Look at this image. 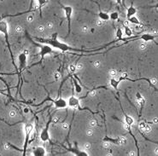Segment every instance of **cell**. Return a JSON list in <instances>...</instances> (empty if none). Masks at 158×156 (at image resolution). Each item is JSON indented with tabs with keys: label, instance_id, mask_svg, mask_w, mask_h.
Wrapping results in <instances>:
<instances>
[{
	"label": "cell",
	"instance_id": "obj_1",
	"mask_svg": "<svg viewBox=\"0 0 158 156\" xmlns=\"http://www.w3.org/2000/svg\"><path fill=\"white\" fill-rule=\"evenodd\" d=\"M0 32L4 35V38H5V42L7 44V47L10 51V56H11V60H12V63H13L14 67L16 70V73H18V67H16L15 63V60H14V55L12 51H11V48H10V41H9V33H8V24L5 21H3V20H0Z\"/></svg>",
	"mask_w": 158,
	"mask_h": 156
},
{
	"label": "cell",
	"instance_id": "obj_2",
	"mask_svg": "<svg viewBox=\"0 0 158 156\" xmlns=\"http://www.w3.org/2000/svg\"><path fill=\"white\" fill-rule=\"evenodd\" d=\"M29 52L28 51L25 50L23 52H22L19 55H18V62H19V68H18V73H17V75L19 76L20 80H22V77H21V74L22 73V71L25 69L26 66V58H27V55H28Z\"/></svg>",
	"mask_w": 158,
	"mask_h": 156
},
{
	"label": "cell",
	"instance_id": "obj_3",
	"mask_svg": "<svg viewBox=\"0 0 158 156\" xmlns=\"http://www.w3.org/2000/svg\"><path fill=\"white\" fill-rule=\"evenodd\" d=\"M62 8L64 10V13L68 20V34H67V37H68L70 34V31H71V16L73 14V8L71 6H64V5H62Z\"/></svg>",
	"mask_w": 158,
	"mask_h": 156
},
{
	"label": "cell",
	"instance_id": "obj_4",
	"mask_svg": "<svg viewBox=\"0 0 158 156\" xmlns=\"http://www.w3.org/2000/svg\"><path fill=\"white\" fill-rule=\"evenodd\" d=\"M33 130V124H26L25 125V131H26V138H25V143H24V148H23V155H26V149L27 148V145L29 144L30 141V135Z\"/></svg>",
	"mask_w": 158,
	"mask_h": 156
},
{
	"label": "cell",
	"instance_id": "obj_5",
	"mask_svg": "<svg viewBox=\"0 0 158 156\" xmlns=\"http://www.w3.org/2000/svg\"><path fill=\"white\" fill-rule=\"evenodd\" d=\"M52 118L49 119V121L47 122V124H46V126H45V128H44L43 130L41 131V133H40V139H41V141L42 142H44V143H45V142H48V141H50V134H49V125H50V124H51V122H52Z\"/></svg>",
	"mask_w": 158,
	"mask_h": 156
},
{
	"label": "cell",
	"instance_id": "obj_6",
	"mask_svg": "<svg viewBox=\"0 0 158 156\" xmlns=\"http://www.w3.org/2000/svg\"><path fill=\"white\" fill-rule=\"evenodd\" d=\"M39 45V44H38ZM40 48V55H41V60H40V63L42 62V61H43V58H44V56L45 55H47V54H50V53H52L53 50L52 48L50 46V45H48V44H46V45H39Z\"/></svg>",
	"mask_w": 158,
	"mask_h": 156
},
{
	"label": "cell",
	"instance_id": "obj_7",
	"mask_svg": "<svg viewBox=\"0 0 158 156\" xmlns=\"http://www.w3.org/2000/svg\"><path fill=\"white\" fill-rule=\"evenodd\" d=\"M92 2L93 3H95L96 4H97V6H98V10H99V13H98V17L100 18V20H102V21H109V14L105 13V12H104L102 10H101V8H100V4L97 3V2H96V1H94V0H91Z\"/></svg>",
	"mask_w": 158,
	"mask_h": 156
},
{
	"label": "cell",
	"instance_id": "obj_8",
	"mask_svg": "<svg viewBox=\"0 0 158 156\" xmlns=\"http://www.w3.org/2000/svg\"><path fill=\"white\" fill-rule=\"evenodd\" d=\"M52 102L54 103L56 108H65L68 106V103L64 99H63L62 97H59L56 100H53Z\"/></svg>",
	"mask_w": 158,
	"mask_h": 156
},
{
	"label": "cell",
	"instance_id": "obj_9",
	"mask_svg": "<svg viewBox=\"0 0 158 156\" xmlns=\"http://www.w3.org/2000/svg\"><path fill=\"white\" fill-rule=\"evenodd\" d=\"M68 105L71 107H79V98H76L74 96H72L69 99H68Z\"/></svg>",
	"mask_w": 158,
	"mask_h": 156
},
{
	"label": "cell",
	"instance_id": "obj_10",
	"mask_svg": "<svg viewBox=\"0 0 158 156\" xmlns=\"http://www.w3.org/2000/svg\"><path fill=\"white\" fill-rule=\"evenodd\" d=\"M136 13H137V9L133 6V3H132L131 5H130V7H128V8L127 9V18L129 19L130 17L134 16Z\"/></svg>",
	"mask_w": 158,
	"mask_h": 156
},
{
	"label": "cell",
	"instance_id": "obj_11",
	"mask_svg": "<svg viewBox=\"0 0 158 156\" xmlns=\"http://www.w3.org/2000/svg\"><path fill=\"white\" fill-rule=\"evenodd\" d=\"M33 155L35 156L45 155H46V153H45V149L43 147H37V148H34Z\"/></svg>",
	"mask_w": 158,
	"mask_h": 156
},
{
	"label": "cell",
	"instance_id": "obj_12",
	"mask_svg": "<svg viewBox=\"0 0 158 156\" xmlns=\"http://www.w3.org/2000/svg\"><path fill=\"white\" fill-rule=\"evenodd\" d=\"M140 37V39L144 40V41H151V40H154L157 37V35H152V34H150V33H145V34H142Z\"/></svg>",
	"mask_w": 158,
	"mask_h": 156
},
{
	"label": "cell",
	"instance_id": "obj_13",
	"mask_svg": "<svg viewBox=\"0 0 158 156\" xmlns=\"http://www.w3.org/2000/svg\"><path fill=\"white\" fill-rule=\"evenodd\" d=\"M127 21L130 22V23H132V24H134V25H139V26H145V24H142L139 21V19L137 18V17H135V16H132V17H130L129 19H127Z\"/></svg>",
	"mask_w": 158,
	"mask_h": 156
},
{
	"label": "cell",
	"instance_id": "obj_14",
	"mask_svg": "<svg viewBox=\"0 0 158 156\" xmlns=\"http://www.w3.org/2000/svg\"><path fill=\"white\" fill-rule=\"evenodd\" d=\"M72 80H73V83H74V89H75V91H76V93H78V94H80L81 92H82V87L80 86V85H79V83L77 82V80L76 79H74V78H72Z\"/></svg>",
	"mask_w": 158,
	"mask_h": 156
},
{
	"label": "cell",
	"instance_id": "obj_15",
	"mask_svg": "<svg viewBox=\"0 0 158 156\" xmlns=\"http://www.w3.org/2000/svg\"><path fill=\"white\" fill-rule=\"evenodd\" d=\"M119 84H120V80H117V79H116V78H110V85H111L114 89L118 90Z\"/></svg>",
	"mask_w": 158,
	"mask_h": 156
},
{
	"label": "cell",
	"instance_id": "obj_16",
	"mask_svg": "<svg viewBox=\"0 0 158 156\" xmlns=\"http://www.w3.org/2000/svg\"><path fill=\"white\" fill-rule=\"evenodd\" d=\"M124 116H125V123L127 124L128 125L132 126V125L134 124V119L132 117H130V116H128V115H127L125 114H124Z\"/></svg>",
	"mask_w": 158,
	"mask_h": 156
},
{
	"label": "cell",
	"instance_id": "obj_17",
	"mask_svg": "<svg viewBox=\"0 0 158 156\" xmlns=\"http://www.w3.org/2000/svg\"><path fill=\"white\" fill-rule=\"evenodd\" d=\"M124 27H125V33H123V34H125L127 38H131V37H132V29L128 26H124Z\"/></svg>",
	"mask_w": 158,
	"mask_h": 156
},
{
	"label": "cell",
	"instance_id": "obj_18",
	"mask_svg": "<svg viewBox=\"0 0 158 156\" xmlns=\"http://www.w3.org/2000/svg\"><path fill=\"white\" fill-rule=\"evenodd\" d=\"M123 32L120 28H117L116 29V38H117V40L116 41H122V39H123Z\"/></svg>",
	"mask_w": 158,
	"mask_h": 156
},
{
	"label": "cell",
	"instance_id": "obj_19",
	"mask_svg": "<svg viewBox=\"0 0 158 156\" xmlns=\"http://www.w3.org/2000/svg\"><path fill=\"white\" fill-rule=\"evenodd\" d=\"M38 3H39V8H40V16H42V7L48 2L47 0H37Z\"/></svg>",
	"mask_w": 158,
	"mask_h": 156
},
{
	"label": "cell",
	"instance_id": "obj_20",
	"mask_svg": "<svg viewBox=\"0 0 158 156\" xmlns=\"http://www.w3.org/2000/svg\"><path fill=\"white\" fill-rule=\"evenodd\" d=\"M119 145H125L127 143V138L126 137H118Z\"/></svg>",
	"mask_w": 158,
	"mask_h": 156
},
{
	"label": "cell",
	"instance_id": "obj_21",
	"mask_svg": "<svg viewBox=\"0 0 158 156\" xmlns=\"http://www.w3.org/2000/svg\"><path fill=\"white\" fill-rule=\"evenodd\" d=\"M109 19H111L112 21H117L119 20V14L117 12H113L109 15Z\"/></svg>",
	"mask_w": 158,
	"mask_h": 156
},
{
	"label": "cell",
	"instance_id": "obj_22",
	"mask_svg": "<svg viewBox=\"0 0 158 156\" xmlns=\"http://www.w3.org/2000/svg\"><path fill=\"white\" fill-rule=\"evenodd\" d=\"M116 73H117V71L116 69H114V68H111V69L109 70V75L111 76V77H115L116 75Z\"/></svg>",
	"mask_w": 158,
	"mask_h": 156
},
{
	"label": "cell",
	"instance_id": "obj_23",
	"mask_svg": "<svg viewBox=\"0 0 158 156\" xmlns=\"http://www.w3.org/2000/svg\"><path fill=\"white\" fill-rule=\"evenodd\" d=\"M97 120L96 119H92L90 121V126L95 127V126H97Z\"/></svg>",
	"mask_w": 158,
	"mask_h": 156
},
{
	"label": "cell",
	"instance_id": "obj_24",
	"mask_svg": "<svg viewBox=\"0 0 158 156\" xmlns=\"http://www.w3.org/2000/svg\"><path fill=\"white\" fill-rule=\"evenodd\" d=\"M145 125H146V123L145 122H139V130H141V131H144V129H145Z\"/></svg>",
	"mask_w": 158,
	"mask_h": 156
},
{
	"label": "cell",
	"instance_id": "obj_25",
	"mask_svg": "<svg viewBox=\"0 0 158 156\" xmlns=\"http://www.w3.org/2000/svg\"><path fill=\"white\" fill-rule=\"evenodd\" d=\"M127 76H128V73H121V75H120V82L121 81V80H126L127 78Z\"/></svg>",
	"mask_w": 158,
	"mask_h": 156
},
{
	"label": "cell",
	"instance_id": "obj_26",
	"mask_svg": "<svg viewBox=\"0 0 158 156\" xmlns=\"http://www.w3.org/2000/svg\"><path fill=\"white\" fill-rule=\"evenodd\" d=\"M68 70L71 73H74L76 71V67L74 65H69L68 66Z\"/></svg>",
	"mask_w": 158,
	"mask_h": 156
},
{
	"label": "cell",
	"instance_id": "obj_27",
	"mask_svg": "<svg viewBox=\"0 0 158 156\" xmlns=\"http://www.w3.org/2000/svg\"><path fill=\"white\" fill-rule=\"evenodd\" d=\"M151 130H152V128H151L149 125L146 124V125H145V129H144V131H143V132H145V133H150V132L151 131Z\"/></svg>",
	"mask_w": 158,
	"mask_h": 156
},
{
	"label": "cell",
	"instance_id": "obj_28",
	"mask_svg": "<svg viewBox=\"0 0 158 156\" xmlns=\"http://www.w3.org/2000/svg\"><path fill=\"white\" fill-rule=\"evenodd\" d=\"M54 78H55V80H59L60 78H61V73L60 72H56L54 73Z\"/></svg>",
	"mask_w": 158,
	"mask_h": 156
},
{
	"label": "cell",
	"instance_id": "obj_29",
	"mask_svg": "<svg viewBox=\"0 0 158 156\" xmlns=\"http://www.w3.org/2000/svg\"><path fill=\"white\" fill-rule=\"evenodd\" d=\"M84 148H85V149H86V150H89V149H91V148H92V143H85Z\"/></svg>",
	"mask_w": 158,
	"mask_h": 156
},
{
	"label": "cell",
	"instance_id": "obj_30",
	"mask_svg": "<svg viewBox=\"0 0 158 156\" xmlns=\"http://www.w3.org/2000/svg\"><path fill=\"white\" fill-rule=\"evenodd\" d=\"M76 70H81V69H83L84 68V64L83 63H81V62H79V63H77L76 64Z\"/></svg>",
	"mask_w": 158,
	"mask_h": 156
},
{
	"label": "cell",
	"instance_id": "obj_31",
	"mask_svg": "<svg viewBox=\"0 0 158 156\" xmlns=\"http://www.w3.org/2000/svg\"><path fill=\"white\" fill-rule=\"evenodd\" d=\"M109 146H110V143H109V142H108V141H104L103 147H104V148H109Z\"/></svg>",
	"mask_w": 158,
	"mask_h": 156
},
{
	"label": "cell",
	"instance_id": "obj_32",
	"mask_svg": "<svg viewBox=\"0 0 158 156\" xmlns=\"http://www.w3.org/2000/svg\"><path fill=\"white\" fill-rule=\"evenodd\" d=\"M86 136H88V137H92V135H93V130H92V129H88V130H86Z\"/></svg>",
	"mask_w": 158,
	"mask_h": 156
},
{
	"label": "cell",
	"instance_id": "obj_33",
	"mask_svg": "<svg viewBox=\"0 0 158 156\" xmlns=\"http://www.w3.org/2000/svg\"><path fill=\"white\" fill-rule=\"evenodd\" d=\"M93 66H94L95 67H99L101 66L100 61H95V62H93Z\"/></svg>",
	"mask_w": 158,
	"mask_h": 156
},
{
	"label": "cell",
	"instance_id": "obj_34",
	"mask_svg": "<svg viewBox=\"0 0 158 156\" xmlns=\"http://www.w3.org/2000/svg\"><path fill=\"white\" fill-rule=\"evenodd\" d=\"M53 123L54 124H57V123H60V117H55L54 119H53L52 120Z\"/></svg>",
	"mask_w": 158,
	"mask_h": 156
},
{
	"label": "cell",
	"instance_id": "obj_35",
	"mask_svg": "<svg viewBox=\"0 0 158 156\" xmlns=\"http://www.w3.org/2000/svg\"><path fill=\"white\" fill-rule=\"evenodd\" d=\"M68 126H69V125H68V124H67V123H63V122L62 123V127H63L64 130H68Z\"/></svg>",
	"mask_w": 158,
	"mask_h": 156
},
{
	"label": "cell",
	"instance_id": "obj_36",
	"mask_svg": "<svg viewBox=\"0 0 158 156\" xmlns=\"http://www.w3.org/2000/svg\"><path fill=\"white\" fill-rule=\"evenodd\" d=\"M9 114H10V117H15V116H16V112L15 110H11Z\"/></svg>",
	"mask_w": 158,
	"mask_h": 156
},
{
	"label": "cell",
	"instance_id": "obj_37",
	"mask_svg": "<svg viewBox=\"0 0 158 156\" xmlns=\"http://www.w3.org/2000/svg\"><path fill=\"white\" fill-rule=\"evenodd\" d=\"M146 48H147V46H146V44H141L139 45V49L142 50V51H145Z\"/></svg>",
	"mask_w": 158,
	"mask_h": 156
},
{
	"label": "cell",
	"instance_id": "obj_38",
	"mask_svg": "<svg viewBox=\"0 0 158 156\" xmlns=\"http://www.w3.org/2000/svg\"><path fill=\"white\" fill-rule=\"evenodd\" d=\"M150 81H151V84L155 86L156 85H157V78H150Z\"/></svg>",
	"mask_w": 158,
	"mask_h": 156
},
{
	"label": "cell",
	"instance_id": "obj_39",
	"mask_svg": "<svg viewBox=\"0 0 158 156\" xmlns=\"http://www.w3.org/2000/svg\"><path fill=\"white\" fill-rule=\"evenodd\" d=\"M143 97V96L141 95V93H139V92H137V94H136V98H137V100H139V99H141Z\"/></svg>",
	"mask_w": 158,
	"mask_h": 156
},
{
	"label": "cell",
	"instance_id": "obj_40",
	"mask_svg": "<svg viewBox=\"0 0 158 156\" xmlns=\"http://www.w3.org/2000/svg\"><path fill=\"white\" fill-rule=\"evenodd\" d=\"M95 94H96V89H93L92 91H91L90 92H88L86 96H88V95H91V96H94Z\"/></svg>",
	"mask_w": 158,
	"mask_h": 156
},
{
	"label": "cell",
	"instance_id": "obj_41",
	"mask_svg": "<svg viewBox=\"0 0 158 156\" xmlns=\"http://www.w3.org/2000/svg\"><path fill=\"white\" fill-rule=\"evenodd\" d=\"M137 155V154H136L133 150H132V151H130V152H129V155L132 156V155Z\"/></svg>",
	"mask_w": 158,
	"mask_h": 156
},
{
	"label": "cell",
	"instance_id": "obj_42",
	"mask_svg": "<svg viewBox=\"0 0 158 156\" xmlns=\"http://www.w3.org/2000/svg\"><path fill=\"white\" fill-rule=\"evenodd\" d=\"M116 3L119 4V5H121V4H122V0H116Z\"/></svg>",
	"mask_w": 158,
	"mask_h": 156
},
{
	"label": "cell",
	"instance_id": "obj_43",
	"mask_svg": "<svg viewBox=\"0 0 158 156\" xmlns=\"http://www.w3.org/2000/svg\"><path fill=\"white\" fill-rule=\"evenodd\" d=\"M153 122H154V124H157L158 123L157 118H155V119H154V120H153Z\"/></svg>",
	"mask_w": 158,
	"mask_h": 156
},
{
	"label": "cell",
	"instance_id": "obj_44",
	"mask_svg": "<svg viewBox=\"0 0 158 156\" xmlns=\"http://www.w3.org/2000/svg\"><path fill=\"white\" fill-rule=\"evenodd\" d=\"M23 111H24V113H26V114H27V113L29 112V109H28L27 107H26V108H24V110H23Z\"/></svg>",
	"mask_w": 158,
	"mask_h": 156
},
{
	"label": "cell",
	"instance_id": "obj_45",
	"mask_svg": "<svg viewBox=\"0 0 158 156\" xmlns=\"http://www.w3.org/2000/svg\"><path fill=\"white\" fill-rule=\"evenodd\" d=\"M155 153H156V155H158V148H156V149H155Z\"/></svg>",
	"mask_w": 158,
	"mask_h": 156
},
{
	"label": "cell",
	"instance_id": "obj_46",
	"mask_svg": "<svg viewBox=\"0 0 158 156\" xmlns=\"http://www.w3.org/2000/svg\"><path fill=\"white\" fill-rule=\"evenodd\" d=\"M32 19H33V16H32V15L28 17V21H32Z\"/></svg>",
	"mask_w": 158,
	"mask_h": 156
},
{
	"label": "cell",
	"instance_id": "obj_47",
	"mask_svg": "<svg viewBox=\"0 0 158 156\" xmlns=\"http://www.w3.org/2000/svg\"><path fill=\"white\" fill-rule=\"evenodd\" d=\"M39 29H40V31H43V30H44V26H40V28H39Z\"/></svg>",
	"mask_w": 158,
	"mask_h": 156
},
{
	"label": "cell",
	"instance_id": "obj_48",
	"mask_svg": "<svg viewBox=\"0 0 158 156\" xmlns=\"http://www.w3.org/2000/svg\"><path fill=\"white\" fill-rule=\"evenodd\" d=\"M86 29H87V28H86V26H85V27L83 28V30H84V31H86Z\"/></svg>",
	"mask_w": 158,
	"mask_h": 156
}]
</instances>
